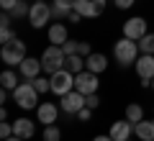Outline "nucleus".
Masks as SVG:
<instances>
[{"mask_svg":"<svg viewBox=\"0 0 154 141\" xmlns=\"http://www.w3.org/2000/svg\"><path fill=\"white\" fill-rule=\"evenodd\" d=\"M38 95H41V92H38L36 87H33V82H31V80L21 82V85H18L16 90H13V100H16V105H18V108H23V110L36 108Z\"/></svg>","mask_w":154,"mask_h":141,"instance_id":"1","label":"nucleus"},{"mask_svg":"<svg viewBox=\"0 0 154 141\" xmlns=\"http://www.w3.org/2000/svg\"><path fill=\"white\" fill-rule=\"evenodd\" d=\"M64 62H67V54H64L62 46H57V44H51L49 49L41 54V67H44V72H49V75L64 69Z\"/></svg>","mask_w":154,"mask_h":141,"instance_id":"2","label":"nucleus"},{"mask_svg":"<svg viewBox=\"0 0 154 141\" xmlns=\"http://www.w3.org/2000/svg\"><path fill=\"white\" fill-rule=\"evenodd\" d=\"M0 59L5 62L8 67H18L23 59H26V44L21 38H13V41L3 44V49H0Z\"/></svg>","mask_w":154,"mask_h":141,"instance_id":"3","label":"nucleus"},{"mask_svg":"<svg viewBox=\"0 0 154 141\" xmlns=\"http://www.w3.org/2000/svg\"><path fill=\"white\" fill-rule=\"evenodd\" d=\"M113 54H116V59H118V64L128 67V64H134L136 57H139V44L134 41V38H126V36H123L121 41H116Z\"/></svg>","mask_w":154,"mask_h":141,"instance_id":"4","label":"nucleus"},{"mask_svg":"<svg viewBox=\"0 0 154 141\" xmlns=\"http://www.w3.org/2000/svg\"><path fill=\"white\" fill-rule=\"evenodd\" d=\"M49 80H51V92H54V95H59V98L75 90V75H72L69 69L54 72V75H49Z\"/></svg>","mask_w":154,"mask_h":141,"instance_id":"5","label":"nucleus"},{"mask_svg":"<svg viewBox=\"0 0 154 141\" xmlns=\"http://www.w3.org/2000/svg\"><path fill=\"white\" fill-rule=\"evenodd\" d=\"M51 18V5H46L44 0H36L31 5V13H28V23L33 28H44Z\"/></svg>","mask_w":154,"mask_h":141,"instance_id":"6","label":"nucleus"},{"mask_svg":"<svg viewBox=\"0 0 154 141\" xmlns=\"http://www.w3.org/2000/svg\"><path fill=\"white\" fill-rule=\"evenodd\" d=\"M136 64V75L141 80V87H152V80H154V54H141Z\"/></svg>","mask_w":154,"mask_h":141,"instance_id":"7","label":"nucleus"},{"mask_svg":"<svg viewBox=\"0 0 154 141\" xmlns=\"http://www.w3.org/2000/svg\"><path fill=\"white\" fill-rule=\"evenodd\" d=\"M146 33H149V28H146V21H144L141 16H134V18H128V21L123 23V36H126V38L141 41Z\"/></svg>","mask_w":154,"mask_h":141,"instance_id":"8","label":"nucleus"},{"mask_svg":"<svg viewBox=\"0 0 154 141\" xmlns=\"http://www.w3.org/2000/svg\"><path fill=\"white\" fill-rule=\"evenodd\" d=\"M75 90L82 92V95H93V92H98V75L95 72H80V75H75Z\"/></svg>","mask_w":154,"mask_h":141,"instance_id":"9","label":"nucleus"},{"mask_svg":"<svg viewBox=\"0 0 154 141\" xmlns=\"http://www.w3.org/2000/svg\"><path fill=\"white\" fill-rule=\"evenodd\" d=\"M75 11L82 18H98L105 11V0H75Z\"/></svg>","mask_w":154,"mask_h":141,"instance_id":"10","label":"nucleus"},{"mask_svg":"<svg viewBox=\"0 0 154 141\" xmlns=\"http://www.w3.org/2000/svg\"><path fill=\"white\" fill-rule=\"evenodd\" d=\"M59 108L64 110V113H69V115H77L80 110L85 108V95H82V92H77V90L67 92V95H62Z\"/></svg>","mask_w":154,"mask_h":141,"instance_id":"11","label":"nucleus"},{"mask_svg":"<svg viewBox=\"0 0 154 141\" xmlns=\"http://www.w3.org/2000/svg\"><path fill=\"white\" fill-rule=\"evenodd\" d=\"M134 133V123L131 121H116L113 126H110V139L113 141H128V136Z\"/></svg>","mask_w":154,"mask_h":141,"instance_id":"12","label":"nucleus"},{"mask_svg":"<svg viewBox=\"0 0 154 141\" xmlns=\"http://www.w3.org/2000/svg\"><path fill=\"white\" fill-rule=\"evenodd\" d=\"M41 69H44V67H41V59L36 62V59H31V57H26V59L18 64V72H21L23 80H36Z\"/></svg>","mask_w":154,"mask_h":141,"instance_id":"13","label":"nucleus"},{"mask_svg":"<svg viewBox=\"0 0 154 141\" xmlns=\"http://www.w3.org/2000/svg\"><path fill=\"white\" fill-rule=\"evenodd\" d=\"M36 118H38V123H44V126H54L57 123V105L54 103H38Z\"/></svg>","mask_w":154,"mask_h":141,"instance_id":"14","label":"nucleus"},{"mask_svg":"<svg viewBox=\"0 0 154 141\" xmlns=\"http://www.w3.org/2000/svg\"><path fill=\"white\" fill-rule=\"evenodd\" d=\"M13 133L21 136V139H31V136L36 133V126H33V121H28V118H18L16 123H13Z\"/></svg>","mask_w":154,"mask_h":141,"instance_id":"15","label":"nucleus"},{"mask_svg":"<svg viewBox=\"0 0 154 141\" xmlns=\"http://www.w3.org/2000/svg\"><path fill=\"white\" fill-rule=\"evenodd\" d=\"M105 67H108V59H105V54H90L88 59H85V69H88V72H95V75H100V72H105Z\"/></svg>","mask_w":154,"mask_h":141,"instance_id":"16","label":"nucleus"},{"mask_svg":"<svg viewBox=\"0 0 154 141\" xmlns=\"http://www.w3.org/2000/svg\"><path fill=\"white\" fill-rule=\"evenodd\" d=\"M75 11V0H54L51 3V16L54 18H67Z\"/></svg>","mask_w":154,"mask_h":141,"instance_id":"17","label":"nucleus"},{"mask_svg":"<svg viewBox=\"0 0 154 141\" xmlns=\"http://www.w3.org/2000/svg\"><path fill=\"white\" fill-rule=\"evenodd\" d=\"M134 133L141 141H154V121H139L134 126Z\"/></svg>","mask_w":154,"mask_h":141,"instance_id":"18","label":"nucleus"},{"mask_svg":"<svg viewBox=\"0 0 154 141\" xmlns=\"http://www.w3.org/2000/svg\"><path fill=\"white\" fill-rule=\"evenodd\" d=\"M49 41L57 44V46H62L64 41H69L67 38V28L62 26V23H54V26H49Z\"/></svg>","mask_w":154,"mask_h":141,"instance_id":"19","label":"nucleus"},{"mask_svg":"<svg viewBox=\"0 0 154 141\" xmlns=\"http://www.w3.org/2000/svg\"><path fill=\"white\" fill-rule=\"evenodd\" d=\"M64 69H69L72 75H80V72H85V57L80 54H69L64 62Z\"/></svg>","mask_w":154,"mask_h":141,"instance_id":"20","label":"nucleus"},{"mask_svg":"<svg viewBox=\"0 0 154 141\" xmlns=\"http://www.w3.org/2000/svg\"><path fill=\"white\" fill-rule=\"evenodd\" d=\"M126 118L131 121L134 126H136L139 121H144V108H141V105H139V103H131V105H128V108H126Z\"/></svg>","mask_w":154,"mask_h":141,"instance_id":"21","label":"nucleus"},{"mask_svg":"<svg viewBox=\"0 0 154 141\" xmlns=\"http://www.w3.org/2000/svg\"><path fill=\"white\" fill-rule=\"evenodd\" d=\"M0 85L5 87V90H16L18 85H21V82H18V77H16V72H3V75H0Z\"/></svg>","mask_w":154,"mask_h":141,"instance_id":"22","label":"nucleus"},{"mask_svg":"<svg viewBox=\"0 0 154 141\" xmlns=\"http://www.w3.org/2000/svg\"><path fill=\"white\" fill-rule=\"evenodd\" d=\"M139 51H141V54H154V33H146V36L139 41Z\"/></svg>","mask_w":154,"mask_h":141,"instance_id":"23","label":"nucleus"},{"mask_svg":"<svg viewBox=\"0 0 154 141\" xmlns=\"http://www.w3.org/2000/svg\"><path fill=\"white\" fill-rule=\"evenodd\" d=\"M33 87H36L38 92H51V80H46V77H36V80H31Z\"/></svg>","mask_w":154,"mask_h":141,"instance_id":"24","label":"nucleus"},{"mask_svg":"<svg viewBox=\"0 0 154 141\" xmlns=\"http://www.w3.org/2000/svg\"><path fill=\"white\" fill-rule=\"evenodd\" d=\"M62 139V131L57 126H46L44 128V141H59Z\"/></svg>","mask_w":154,"mask_h":141,"instance_id":"25","label":"nucleus"},{"mask_svg":"<svg viewBox=\"0 0 154 141\" xmlns=\"http://www.w3.org/2000/svg\"><path fill=\"white\" fill-rule=\"evenodd\" d=\"M28 13H31V8H28L23 0H18V5L11 11V16H13V18H23V16H28Z\"/></svg>","mask_w":154,"mask_h":141,"instance_id":"26","label":"nucleus"},{"mask_svg":"<svg viewBox=\"0 0 154 141\" xmlns=\"http://www.w3.org/2000/svg\"><path fill=\"white\" fill-rule=\"evenodd\" d=\"M62 49H64V54L69 57V54H77V49H80V44H77V41H64V44H62Z\"/></svg>","mask_w":154,"mask_h":141,"instance_id":"27","label":"nucleus"},{"mask_svg":"<svg viewBox=\"0 0 154 141\" xmlns=\"http://www.w3.org/2000/svg\"><path fill=\"white\" fill-rule=\"evenodd\" d=\"M85 105H88V108H98L100 105V98H98V92H93V95H85Z\"/></svg>","mask_w":154,"mask_h":141,"instance_id":"28","label":"nucleus"},{"mask_svg":"<svg viewBox=\"0 0 154 141\" xmlns=\"http://www.w3.org/2000/svg\"><path fill=\"white\" fill-rule=\"evenodd\" d=\"M13 136V123H3L0 126V139L5 141V139H11Z\"/></svg>","mask_w":154,"mask_h":141,"instance_id":"29","label":"nucleus"},{"mask_svg":"<svg viewBox=\"0 0 154 141\" xmlns=\"http://www.w3.org/2000/svg\"><path fill=\"white\" fill-rule=\"evenodd\" d=\"M13 38H16V33H13L11 28H3V31H0V41H3V44H8V41H13Z\"/></svg>","mask_w":154,"mask_h":141,"instance_id":"30","label":"nucleus"},{"mask_svg":"<svg viewBox=\"0 0 154 141\" xmlns=\"http://www.w3.org/2000/svg\"><path fill=\"white\" fill-rule=\"evenodd\" d=\"M77 54H80V57H85V59H88V57L93 54V49H90V44H85V41H80V49H77Z\"/></svg>","mask_w":154,"mask_h":141,"instance_id":"31","label":"nucleus"},{"mask_svg":"<svg viewBox=\"0 0 154 141\" xmlns=\"http://www.w3.org/2000/svg\"><path fill=\"white\" fill-rule=\"evenodd\" d=\"M16 5H18V0H0V8H3L5 13H11Z\"/></svg>","mask_w":154,"mask_h":141,"instance_id":"32","label":"nucleus"},{"mask_svg":"<svg viewBox=\"0 0 154 141\" xmlns=\"http://www.w3.org/2000/svg\"><path fill=\"white\" fill-rule=\"evenodd\" d=\"M90 115H93V108H88V105H85V108L77 113V118H80V121H90Z\"/></svg>","mask_w":154,"mask_h":141,"instance_id":"33","label":"nucleus"},{"mask_svg":"<svg viewBox=\"0 0 154 141\" xmlns=\"http://www.w3.org/2000/svg\"><path fill=\"white\" fill-rule=\"evenodd\" d=\"M11 13H5V11H3V16H0V26H3V28H11Z\"/></svg>","mask_w":154,"mask_h":141,"instance_id":"34","label":"nucleus"},{"mask_svg":"<svg viewBox=\"0 0 154 141\" xmlns=\"http://www.w3.org/2000/svg\"><path fill=\"white\" fill-rule=\"evenodd\" d=\"M116 5L121 8V11H128V8L134 5V0H116Z\"/></svg>","mask_w":154,"mask_h":141,"instance_id":"35","label":"nucleus"},{"mask_svg":"<svg viewBox=\"0 0 154 141\" xmlns=\"http://www.w3.org/2000/svg\"><path fill=\"white\" fill-rule=\"evenodd\" d=\"M80 18H82L80 13H77V11H72L69 16H67V21H72V23H80Z\"/></svg>","mask_w":154,"mask_h":141,"instance_id":"36","label":"nucleus"},{"mask_svg":"<svg viewBox=\"0 0 154 141\" xmlns=\"http://www.w3.org/2000/svg\"><path fill=\"white\" fill-rule=\"evenodd\" d=\"M93 141H113V139H110V133H108V136H95Z\"/></svg>","mask_w":154,"mask_h":141,"instance_id":"37","label":"nucleus"},{"mask_svg":"<svg viewBox=\"0 0 154 141\" xmlns=\"http://www.w3.org/2000/svg\"><path fill=\"white\" fill-rule=\"evenodd\" d=\"M5 141H26V139H21V136H16V133H13L11 139H5Z\"/></svg>","mask_w":154,"mask_h":141,"instance_id":"38","label":"nucleus"},{"mask_svg":"<svg viewBox=\"0 0 154 141\" xmlns=\"http://www.w3.org/2000/svg\"><path fill=\"white\" fill-rule=\"evenodd\" d=\"M152 90H154V80H152Z\"/></svg>","mask_w":154,"mask_h":141,"instance_id":"39","label":"nucleus"}]
</instances>
